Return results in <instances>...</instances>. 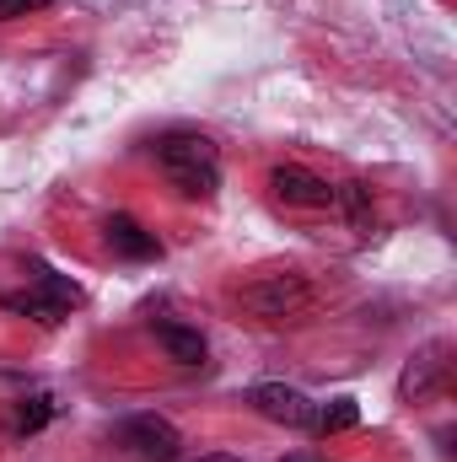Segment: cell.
Segmentation results:
<instances>
[{"label":"cell","mask_w":457,"mask_h":462,"mask_svg":"<svg viewBox=\"0 0 457 462\" xmlns=\"http://www.w3.org/2000/svg\"><path fill=\"white\" fill-rule=\"evenodd\" d=\"M156 167L173 178L183 199H210L221 189V151L200 129H167L156 140Z\"/></svg>","instance_id":"obj_1"},{"label":"cell","mask_w":457,"mask_h":462,"mask_svg":"<svg viewBox=\"0 0 457 462\" xmlns=\"http://www.w3.org/2000/svg\"><path fill=\"white\" fill-rule=\"evenodd\" d=\"M237 301H242V312H253L264 323H285V318H296V312L312 307V285H307V274L285 269V274H264V280L242 285Z\"/></svg>","instance_id":"obj_2"},{"label":"cell","mask_w":457,"mask_h":462,"mask_svg":"<svg viewBox=\"0 0 457 462\" xmlns=\"http://www.w3.org/2000/svg\"><path fill=\"white\" fill-rule=\"evenodd\" d=\"M114 441L135 462H178V452H183V436L167 414H129L114 430Z\"/></svg>","instance_id":"obj_3"},{"label":"cell","mask_w":457,"mask_h":462,"mask_svg":"<svg viewBox=\"0 0 457 462\" xmlns=\"http://www.w3.org/2000/svg\"><path fill=\"white\" fill-rule=\"evenodd\" d=\"M247 409L275 420V425H291V430H307L312 425V398L302 387H285V382H258L247 387Z\"/></svg>","instance_id":"obj_4"},{"label":"cell","mask_w":457,"mask_h":462,"mask_svg":"<svg viewBox=\"0 0 457 462\" xmlns=\"http://www.w3.org/2000/svg\"><path fill=\"white\" fill-rule=\"evenodd\" d=\"M269 189H275L285 205H296V210H329V205H334V183L318 178V172H307V167H275Z\"/></svg>","instance_id":"obj_5"},{"label":"cell","mask_w":457,"mask_h":462,"mask_svg":"<svg viewBox=\"0 0 457 462\" xmlns=\"http://www.w3.org/2000/svg\"><path fill=\"white\" fill-rule=\"evenodd\" d=\"M76 301H81V291H76L65 274H54V269H43V263H38V291H33V296H22V312H33L38 323H60Z\"/></svg>","instance_id":"obj_6"},{"label":"cell","mask_w":457,"mask_h":462,"mask_svg":"<svg viewBox=\"0 0 457 462\" xmlns=\"http://www.w3.org/2000/svg\"><path fill=\"white\" fill-rule=\"evenodd\" d=\"M103 236H108V247H114L118 258H162L156 231H145L135 216H108L103 221Z\"/></svg>","instance_id":"obj_7"},{"label":"cell","mask_w":457,"mask_h":462,"mask_svg":"<svg viewBox=\"0 0 457 462\" xmlns=\"http://www.w3.org/2000/svg\"><path fill=\"white\" fill-rule=\"evenodd\" d=\"M156 345L167 349V360H178V365H205V355H210L200 328H183V323H167V318L156 323Z\"/></svg>","instance_id":"obj_8"},{"label":"cell","mask_w":457,"mask_h":462,"mask_svg":"<svg viewBox=\"0 0 457 462\" xmlns=\"http://www.w3.org/2000/svg\"><path fill=\"white\" fill-rule=\"evenodd\" d=\"M442 355H447L442 345H425V349H420V355H415V360L404 365V382H398V398H425V393L436 387V376H442V365H447Z\"/></svg>","instance_id":"obj_9"},{"label":"cell","mask_w":457,"mask_h":462,"mask_svg":"<svg viewBox=\"0 0 457 462\" xmlns=\"http://www.w3.org/2000/svg\"><path fill=\"white\" fill-rule=\"evenodd\" d=\"M360 425V403L355 398H334V403H312V425L318 436H340V430H355Z\"/></svg>","instance_id":"obj_10"},{"label":"cell","mask_w":457,"mask_h":462,"mask_svg":"<svg viewBox=\"0 0 457 462\" xmlns=\"http://www.w3.org/2000/svg\"><path fill=\"white\" fill-rule=\"evenodd\" d=\"M49 420H54V398L38 393V398H27V403L16 409V436H33V430H43Z\"/></svg>","instance_id":"obj_11"},{"label":"cell","mask_w":457,"mask_h":462,"mask_svg":"<svg viewBox=\"0 0 457 462\" xmlns=\"http://www.w3.org/2000/svg\"><path fill=\"white\" fill-rule=\"evenodd\" d=\"M334 205L350 210V221H366V216H371V189H366V183H340V189H334Z\"/></svg>","instance_id":"obj_12"},{"label":"cell","mask_w":457,"mask_h":462,"mask_svg":"<svg viewBox=\"0 0 457 462\" xmlns=\"http://www.w3.org/2000/svg\"><path fill=\"white\" fill-rule=\"evenodd\" d=\"M43 5H54V0H0V22H11V16H33V11H43Z\"/></svg>","instance_id":"obj_13"},{"label":"cell","mask_w":457,"mask_h":462,"mask_svg":"<svg viewBox=\"0 0 457 462\" xmlns=\"http://www.w3.org/2000/svg\"><path fill=\"white\" fill-rule=\"evenodd\" d=\"M200 462H237V457H227V452H210V457H200Z\"/></svg>","instance_id":"obj_14"},{"label":"cell","mask_w":457,"mask_h":462,"mask_svg":"<svg viewBox=\"0 0 457 462\" xmlns=\"http://www.w3.org/2000/svg\"><path fill=\"white\" fill-rule=\"evenodd\" d=\"M285 462H318V457H285Z\"/></svg>","instance_id":"obj_15"}]
</instances>
